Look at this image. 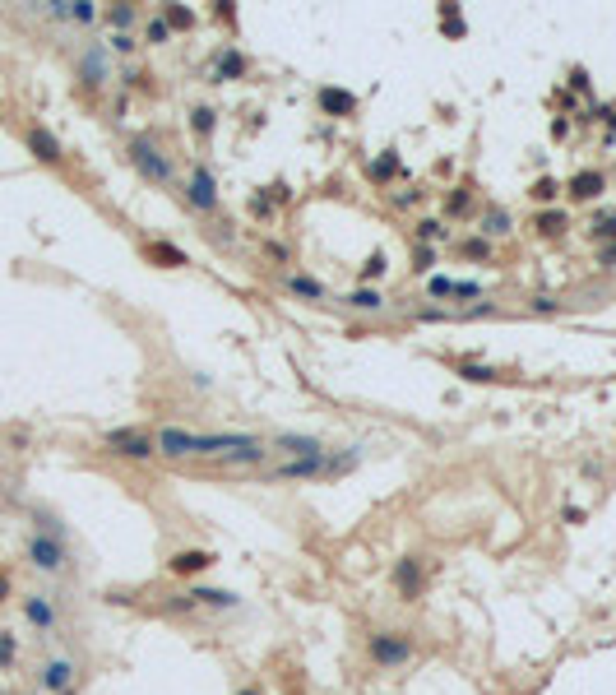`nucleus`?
Returning a JSON list of instances; mask_svg holds the SVG:
<instances>
[{
	"label": "nucleus",
	"mask_w": 616,
	"mask_h": 695,
	"mask_svg": "<svg viewBox=\"0 0 616 695\" xmlns=\"http://www.w3.org/2000/svg\"><path fill=\"white\" fill-rule=\"evenodd\" d=\"M241 695H260V691H241Z\"/></svg>",
	"instance_id": "39"
},
{
	"label": "nucleus",
	"mask_w": 616,
	"mask_h": 695,
	"mask_svg": "<svg viewBox=\"0 0 616 695\" xmlns=\"http://www.w3.org/2000/svg\"><path fill=\"white\" fill-rule=\"evenodd\" d=\"M320 107L329 111V116H348V111H357V98L343 89H320Z\"/></svg>",
	"instance_id": "12"
},
{
	"label": "nucleus",
	"mask_w": 616,
	"mask_h": 695,
	"mask_svg": "<svg viewBox=\"0 0 616 695\" xmlns=\"http://www.w3.org/2000/svg\"><path fill=\"white\" fill-rule=\"evenodd\" d=\"M288 293L306 297V302H324V297H329L320 278H306V274H288Z\"/></svg>",
	"instance_id": "13"
},
{
	"label": "nucleus",
	"mask_w": 616,
	"mask_h": 695,
	"mask_svg": "<svg viewBox=\"0 0 616 695\" xmlns=\"http://www.w3.org/2000/svg\"><path fill=\"white\" fill-rule=\"evenodd\" d=\"M162 19H167V28H190V24H195V15H190V10H181V5H176V10L167 5V15H162Z\"/></svg>",
	"instance_id": "25"
},
{
	"label": "nucleus",
	"mask_w": 616,
	"mask_h": 695,
	"mask_svg": "<svg viewBox=\"0 0 616 695\" xmlns=\"http://www.w3.org/2000/svg\"><path fill=\"white\" fill-rule=\"evenodd\" d=\"M394 580H399L403 598H417V584H422V571H417V561H399V571H394Z\"/></svg>",
	"instance_id": "14"
},
{
	"label": "nucleus",
	"mask_w": 616,
	"mask_h": 695,
	"mask_svg": "<svg viewBox=\"0 0 616 695\" xmlns=\"http://www.w3.org/2000/svg\"><path fill=\"white\" fill-rule=\"evenodd\" d=\"M449 209H454V214H463V209H468V195H463V190H454V195H449Z\"/></svg>",
	"instance_id": "35"
},
{
	"label": "nucleus",
	"mask_w": 616,
	"mask_h": 695,
	"mask_svg": "<svg viewBox=\"0 0 616 695\" xmlns=\"http://www.w3.org/2000/svg\"><path fill=\"white\" fill-rule=\"evenodd\" d=\"M190 204H195V209H218V181L204 167L190 176Z\"/></svg>",
	"instance_id": "5"
},
{
	"label": "nucleus",
	"mask_w": 616,
	"mask_h": 695,
	"mask_svg": "<svg viewBox=\"0 0 616 695\" xmlns=\"http://www.w3.org/2000/svg\"><path fill=\"white\" fill-rule=\"evenodd\" d=\"M371 658L380 667H399L413 658V645L403 640V635H371Z\"/></svg>",
	"instance_id": "3"
},
{
	"label": "nucleus",
	"mask_w": 616,
	"mask_h": 695,
	"mask_svg": "<svg viewBox=\"0 0 616 695\" xmlns=\"http://www.w3.org/2000/svg\"><path fill=\"white\" fill-rule=\"evenodd\" d=\"M93 15H97V10H93L88 0H70V19H79V24H88Z\"/></svg>",
	"instance_id": "26"
},
{
	"label": "nucleus",
	"mask_w": 616,
	"mask_h": 695,
	"mask_svg": "<svg viewBox=\"0 0 616 695\" xmlns=\"http://www.w3.org/2000/svg\"><path fill=\"white\" fill-rule=\"evenodd\" d=\"M209 566H214V552H176L167 561L171 575H200V571H209Z\"/></svg>",
	"instance_id": "8"
},
{
	"label": "nucleus",
	"mask_w": 616,
	"mask_h": 695,
	"mask_svg": "<svg viewBox=\"0 0 616 695\" xmlns=\"http://www.w3.org/2000/svg\"><path fill=\"white\" fill-rule=\"evenodd\" d=\"M389 167H394V158H380V163L371 167V176H389Z\"/></svg>",
	"instance_id": "36"
},
{
	"label": "nucleus",
	"mask_w": 616,
	"mask_h": 695,
	"mask_svg": "<svg viewBox=\"0 0 616 695\" xmlns=\"http://www.w3.org/2000/svg\"><path fill=\"white\" fill-rule=\"evenodd\" d=\"M190 441H195V432H181V427H167V432L158 436V454H171V459H185V454H190Z\"/></svg>",
	"instance_id": "9"
},
{
	"label": "nucleus",
	"mask_w": 616,
	"mask_h": 695,
	"mask_svg": "<svg viewBox=\"0 0 616 695\" xmlns=\"http://www.w3.org/2000/svg\"><path fill=\"white\" fill-rule=\"evenodd\" d=\"M417 237H422V241H440V237H445V223H440V218H422V223H417Z\"/></svg>",
	"instance_id": "22"
},
{
	"label": "nucleus",
	"mask_w": 616,
	"mask_h": 695,
	"mask_svg": "<svg viewBox=\"0 0 616 695\" xmlns=\"http://www.w3.org/2000/svg\"><path fill=\"white\" fill-rule=\"evenodd\" d=\"M463 255H473V260H482V255H487V241H463Z\"/></svg>",
	"instance_id": "34"
},
{
	"label": "nucleus",
	"mask_w": 616,
	"mask_h": 695,
	"mask_svg": "<svg viewBox=\"0 0 616 695\" xmlns=\"http://www.w3.org/2000/svg\"><path fill=\"white\" fill-rule=\"evenodd\" d=\"M528 195H533V200H556V181H547V176H542V181L533 185Z\"/></svg>",
	"instance_id": "28"
},
{
	"label": "nucleus",
	"mask_w": 616,
	"mask_h": 695,
	"mask_svg": "<svg viewBox=\"0 0 616 695\" xmlns=\"http://www.w3.org/2000/svg\"><path fill=\"white\" fill-rule=\"evenodd\" d=\"M348 302H353L357 311H380V306H385V297H380V293H371V288H357V293L348 297Z\"/></svg>",
	"instance_id": "21"
},
{
	"label": "nucleus",
	"mask_w": 616,
	"mask_h": 695,
	"mask_svg": "<svg viewBox=\"0 0 616 695\" xmlns=\"http://www.w3.org/2000/svg\"><path fill=\"white\" fill-rule=\"evenodd\" d=\"M149 42H167V19H153V24H149Z\"/></svg>",
	"instance_id": "32"
},
{
	"label": "nucleus",
	"mask_w": 616,
	"mask_h": 695,
	"mask_svg": "<svg viewBox=\"0 0 616 695\" xmlns=\"http://www.w3.org/2000/svg\"><path fill=\"white\" fill-rule=\"evenodd\" d=\"M102 75H107V61H102V51L93 46L88 56H84V79H88V84H102Z\"/></svg>",
	"instance_id": "18"
},
{
	"label": "nucleus",
	"mask_w": 616,
	"mask_h": 695,
	"mask_svg": "<svg viewBox=\"0 0 616 695\" xmlns=\"http://www.w3.org/2000/svg\"><path fill=\"white\" fill-rule=\"evenodd\" d=\"M70 681H75V667L65 663V658H51V663L42 667V686L46 691H65Z\"/></svg>",
	"instance_id": "11"
},
{
	"label": "nucleus",
	"mask_w": 616,
	"mask_h": 695,
	"mask_svg": "<svg viewBox=\"0 0 616 695\" xmlns=\"http://www.w3.org/2000/svg\"><path fill=\"white\" fill-rule=\"evenodd\" d=\"M5 593H10V580H5V575H0V602H5Z\"/></svg>",
	"instance_id": "38"
},
{
	"label": "nucleus",
	"mask_w": 616,
	"mask_h": 695,
	"mask_svg": "<svg viewBox=\"0 0 616 695\" xmlns=\"http://www.w3.org/2000/svg\"><path fill=\"white\" fill-rule=\"evenodd\" d=\"M24 617H28L37 631H51V626H56V607H51L42 593H28V598H24Z\"/></svg>",
	"instance_id": "7"
},
{
	"label": "nucleus",
	"mask_w": 616,
	"mask_h": 695,
	"mask_svg": "<svg viewBox=\"0 0 616 695\" xmlns=\"http://www.w3.org/2000/svg\"><path fill=\"white\" fill-rule=\"evenodd\" d=\"M602 264H607V269L616 264V246H607V250H602Z\"/></svg>",
	"instance_id": "37"
},
{
	"label": "nucleus",
	"mask_w": 616,
	"mask_h": 695,
	"mask_svg": "<svg viewBox=\"0 0 616 695\" xmlns=\"http://www.w3.org/2000/svg\"><path fill=\"white\" fill-rule=\"evenodd\" d=\"M593 237H616V214H602L593 223Z\"/></svg>",
	"instance_id": "27"
},
{
	"label": "nucleus",
	"mask_w": 616,
	"mask_h": 695,
	"mask_svg": "<svg viewBox=\"0 0 616 695\" xmlns=\"http://www.w3.org/2000/svg\"><path fill=\"white\" fill-rule=\"evenodd\" d=\"M111 24H116V28L135 24V10H130V5H116V10H111Z\"/></svg>",
	"instance_id": "29"
},
{
	"label": "nucleus",
	"mask_w": 616,
	"mask_h": 695,
	"mask_svg": "<svg viewBox=\"0 0 616 695\" xmlns=\"http://www.w3.org/2000/svg\"><path fill=\"white\" fill-rule=\"evenodd\" d=\"M130 163H135L149 181H162V185L171 181V163L153 149V139H130Z\"/></svg>",
	"instance_id": "1"
},
{
	"label": "nucleus",
	"mask_w": 616,
	"mask_h": 695,
	"mask_svg": "<svg viewBox=\"0 0 616 695\" xmlns=\"http://www.w3.org/2000/svg\"><path fill=\"white\" fill-rule=\"evenodd\" d=\"M246 70V56L241 51H223V61H218V79H236Z\"/></svg>",
	"instance_id": "17"
},
{
	"label": "nucleus",
	"mask_w": 616,
	"mask_h": 695,
	"mask_svg": "<svg viewBox=\"0 0 616 695\" xmlns=\"http://www.w3.org/2000/svg\"><path fill=\"white\" fill-rule=\"evenodd\" d=\"M278 445L288 450V454H301V459H310V454H320V445H315V441H306V436H283Z\"/></svg>",
	"instance_id": "19"
},
{
	"label": "nucleus",
	"mask_w": 616,
	"mask_h": 695,
	"mask_svg": "<svg viewBox=\"0 0 616 695\" xmlns=\"http://www.w3.org/2000/svg\"><path fill=\"white\" fill-rule=\"evenodd\" d=\"M28 561L37 566V571H65V547L56 538H46V533H32L28 538Z\"/></svg>",
	"instance_id": "2"
},
{
	"label": "nucleus",
	"mask_w": 616,
	"mask_h": 695,
	"mask_svg": "<svg viewBox=\"0 0 616 695\" xmlns=\"http://www.w3.org/2000/svg\"><path fill=\"white\" fill-rule=\"evenodd\" d=\"M10 663H15V640L0 635V667H10Z\"/></svg>",
	"instance_id": "31"
},
{
	"label": "nucleus",
	"mask_w": 616,
	"mask_h": 695,
	"mask_svg": "<svg viewBox=\"0 0 616 695\" xmlns=\"http://www.w3.org/2000/svg\"><path fill=\"white\" fill-rule=\"evenodd\" d=\"M362 274H366V278H380V274H385V255H371V260L362 264Z\"/></svg>",
	"instance_id": "30"
},
{
	"label": "nucleus",
	"mask_w": 616,
	"mask_h": 695,
	"mask_svg": "<svg viewBox=\"0 0 616 695\" xmlns=\"http://www.w3.org/2000/svg\"><path fill=\"white\" fill-rule=\"evenodd\" d=\"M107 445L116 450V454H125V459H149V454H158V445L149 441V436H139V432H111Z\"/></svg>",
	"instance_id": "4"
},
{
	"label": "nucleus",
	"mask_w": 616,
	"mask_h": 695,
	"mask_svg": "<svg viewBox=\"0 0 616 695\" xmlns=\"http://www.w3.org/2000/svg\"><path fill=\"white\" fill-rule=\"evenodd\" d=\"M185 598H190V602H214V607H236V598L223 593V589H190Z\"/></svg>",
	"instance_id": "16"
},
{
	"label": "nucleus",
	"mask_w": 616,
	"mask_h": 695,
	"mask_svg": "<svg viewBox=\"0 0 616 695\" xmlns=\"http://www.w3.org/2000/svg\"><path fill=\"white\" fill-rule=\"evenodd\" d=\"M28 149L42 158V163H61V144H56V135L42 130V125H32V130H28Z\"/></svg>",
	"instance_id": "10"
},
{
	"label": "nucleus",
	"mask_w": 616,
	"mask_h": 695,
	"mask_svg": "<svg viewBox=\"0 0 616 695\" xmlns=\"http://www.w3.org/2000/svg\"><path fill=\"white\" fill-rule=\"evenodd\" d=\"M144 255H149V260H158V264H185V255H181L176 246H167V241H149V246H144Z\"/></svg>",
	"instance_id": "15"
},
{
	"label": "nucleus",
	"mask_w": 616,
	"mask_h": 695,
	"mask_svg": "<svg viewBox=\"0 0 616 695\" xmlns=\"http://www.w3.org/2000/svg\"><path fill=\"white\" fill-rule=\"evenodd\" d=\"M538 232H547V237H561V232H566V214H538Z\"/></svg>",
	"instance_id": "24"
},
{
	"label": "nucleus",
	"mask_w": 616,
	"mask_h": 695,
	"mask_svg": "<svg viewBox=\"0 0 616 695\" xmlns=\"http://www.w3.org/2000/svg\"><path fill=\"white\" fill-rule=\"evenodd\" d=\"M214 125H218L214 107H195L190 111V130H195V135H214Z\"/></svg>",
	"instance_id": "20"
},
{
	"label": "nucleus",
	"mask_w": 616,
	"mask_h": 695,
	"mask_svg": "<svg viewBox=\"0 0 616 695\" xmlns=\"http://www.w3.org/2000/svg\"><path fill=\"white\" fill-rule=\"evenodd\" d=\"M482 232H487V237H505V232H510V214L492 209V214H487V228H482Z\"/></svg>",
	"instance_id": "23"
},
{
	"label": "nucleus",
	"mask_w": 616,
	"mask_h": 695,
	"mask_svg": "<svg viewBox=\"0 0 616 695\" xmlns=\"http://www.w3.org/2000/svg\"><path fill=\"white\" fill-rule=\"evenodd\" d=\"M427 288H431V297H449V293H454V283H449V278H431Z\"/></svg>",
	"instance_id": "33"
},
{
	"label": "nucleus",
	"mask_w": 616,
	"mask_h": 695,
	"mask_svg": "<svg viewBox=\"0 0 616 695\" xmlns=\"http://www.w3.org/2000/svg\"><path fill=\"white\" fill-rule=\"evenodd\" d=\"M602 190H607V176H602V172H575L570 176V195L575 200H598Z\"/></svg>",
	"instance_id": "6"
}]
</instances>
